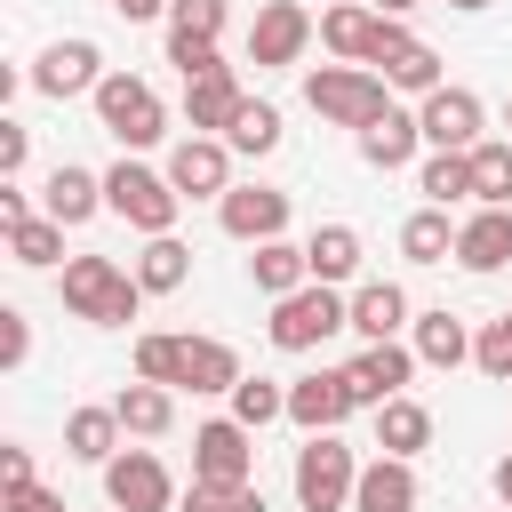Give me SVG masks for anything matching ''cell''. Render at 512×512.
<instances>
[{
	"mask_svg": "<svg viewBox=\"0 0 512 512\" xmlns=\"http://www.w3.org/2000/svg\"><path fill=\"white\" fill-rule=\"evenodd\" d=\"M136 280H144V296L184 288V280H192V248H184L176 232H152V240H144V256H136Z\"/></svg>",
	"mask_w": 512,
	"mask_h": 512,
	"instance_id": "30",
	"label": "cell"
},
{
	"mask_svg": "<svg viewBox=\"0 0 512 512\" xmlns=\"http://www.w3.org/2000/svg\"><path fill=\"white\" fill-rule=\"evenodd\" d=\"M304 264H312V280H328V288L352 280V272H360V232H352V224H320V232L304 240Z\"/></svg>",
	"mask_w": 512,
	"mask_h": 512,
	"instance_id": "29",
	"label": "cell"
},
{
	"mask_svg": "<svg viewBox=\"0 0 512 512\" xmlns=\"http://www.w3.org/2000/svg\"><path fill=\"white\" fill-rule=\"evenodd\" d=\"M96 80H104V56H96V40H56L40 64H32V88L40 96H96Z\"/></svg>",
	"mask_w": 512,
	"mask_h": 512,
	"instance_id": "16",
	"label": "cell"
},
{
	"mask_svg": "<svg viewBox=\"0 0 512 512\" xmlns=\"http://www.w3.org/2000/svg\"><path fill=\"white\" fill-rule=\"evenodd\" d=\"M304 40H312V8H296V0H264L256 24H248V56L256 64H296Z\"/></svg>",
	"mask_w": 512,
	"mask_h": 512,
	"instance_id": "15",
	"label": "cell"
},
{
	"mask_svg": "<svg viewBox=\"0 0 512 512\" xmlns=\"http://www.w3.org/2000/svg\"><path fill=\"white\" fill-rule=\"evenodd\" d=\"M168 32H208L216 40L224 32V0H176L168 8Z\"/></svg>",
	"mask_w": 512,
	"mask_h": 512,
	"instance_id": "42",
	"label": "cell"
},
{
	"mask_svg": "<svg viewBox=\"0 0 512 512\" xmlns=\"http://www.w3.org/2000/svg\"><path fill=\"white\" fill-rule=\"evenodd\" d=\"M24 152H32V136L16 120H0V176H24Z\"/></svg>",
	"mask_w": 512,
	"mask_h": 512,
	"instance_id": "44",
	"label": "cell"
},
{
	"mask_svg": "<svg viewBox=\"0 0 512 512\" xmlns=\"http://www.w3.org/2000/svg\"><path fill=\"white\" fill-rule=\"evenodd\" d=\"M224 144H232V152H248V160H264V152L280 144V112H272L264 96H240V112H232Z\"/></svg>",
	"mask_w": 512,
	"mask_h": 512,
	"instance_id": "33",
	"label": "cell"
},
{
	"mask_svg": "<svg viewBox=\"0 0 512 512\" xmlns=\"http://www.w3.org/2000/svg\"><path fill=\"white\" fill-rule=\"evenodd\" d=\"M352 328H360L368 344L400 336V328H408V288H400V280H368V288L352 296Z\"/></svg>",
	"mask_w": 512,
	"mask_h": 512,
	"instance_id": "23",
	"label": "cell"
},
{
	"mask_svg": "<svg viewBox=\"0 0 512 512\" xmlns=\"http://www.w3.org/2000/svg\"><path fill=\"white\" fill-rule=\"evenodd\" d=\"M104 496H112V512H168V504H176L168 464H160L152 448H120V456L104 464Z\"/></svg>",
	"mask_w": 512,
	"mask_h": 512,
	"instance_id": "8",
	"label": "cell"
},
{
	"mask_svg": "<svg viewBox=\"0 0 512 512\" xmlns=\"http://www.w3.org/2000/svg\"><path fill=\"white\" fill-rule=\"evenodd\" d=\"M472 360H480V376H496V384H512V312H496L480 336H472Z\"/></svg>",
	"mask_w": 512,
	"mask_h": 512,
	"instance_id": "40",
	"label": "cell"
},
{
	"mask_svg": "<svg viewBox=\"0 0 512 512\" xmlns=\"http://www.w3.org/2000/svg\"><path fill=\"white\" fill-rule=\"evenodd\" d=\"M232 112H240V80H232V64H224V72L184 80V120H192V136H224V128H232Z\"/></svg>",
	"mask_w": 512,
	"mask_h": 512,
	"instance_id": "18",
	"label": "cell"
},
{
	"mask_svg": "<svg viewBox=\"0 0 512 512\" xmlns=\"http://www.w3.org/2000/svg\"><path fill=\"white\" fill-rule=\"evenodd\" d=\"M400 256H408V264H448V256H456V224H448V208H416V216L400 224Z\"/></svg>",
	"mask_w": 512,
	"mask_h": 512,
	"instance_id": "32",
	"label": "cell"
},
{
	"mask_svg": "<svg viewBox=\"0 0 512 512\" xmlns=\"http://www.w3.org/2000/svg\"><path fill=\"white\" fill-rule=\"evenodd\" d=\"M24 216H32V208H24V184H16V176H0V232H8V224H24Z\"/></svg>",
	"mask_w": 512,
	"mask_h": 512,
	"instance_id": "47",
	"label": "cell"
},
{
	"mask_svg": "<svg viewBox=\"0 0 512 512\" xmlns=\"http://www.w3.org/2000/svg\"><path fill=\"white\" fill-rule=\"evenodd\" d=\"M416 192H424L432 208L472 200V152H432V160H424V176H416Z\"/></svg>",
	"mask_w": 512,
	"mask_h": 512,
	"instance_id": "35",
	"label": "cell"
},
{
	"mask_svg": "<svg viewBox=\"0 0 512 512\" xmlns=\"http://www.w3.org/2000/svg\"><path fill=\"white\" fill-rule=\"evenodd\" d=\"M24 352H32V320L16 304H0V368H24Z\"/></svg>",
	"mask_w": 512,
	"mask_h": 512,
	"instance_id": "43",
	"label": "cell"
},
{
	"mask_svg": "<svg viewBox=\"0 0 512 512\" xmlns=\"http://www.w3.org/2000/svg\"><path fill=\"white\" fill-rule=\"evenodd\" d=\"M368 64H376L392 88H416V96H432V88H440V56H432V48H424V40H416L400 16H384V24H376Z\"/></svg>",
	"mask_w": 512,
	"mask_h": 512,
	"instance_id": "9",
	"label": "cell"
},
{
	"mask_svg": "<svg viewBox=\"0 0 512 512\" xmlns=\"http://www.w3.org/2000/svg\"><path fill=\"white\" fill-rule=\"evenodd\" d=\"M416 360H424V368H456V360H472V336H464V320H456L448 304L416 312Z\"/></svg>",
	"mask_w": 512,
	"mask_h": 512,
	"instance_id": "26",
	"label": "cell"
},
{
	"mask_svg": "<svg viewBox=\"0 0 512 512\" xmlns=\"http://www.w3.org/2000/svg\"><path fill=\"white\" fill-rule=\"evenodd\" d=\"M416 128H424V144H432V152H472V144H480V96L440 80V88L424 96Z\"/></svg>",
	"mask_w": 512,
	"mask_h": 512,
	"instance_id": "11",
	"label": "cell"
},
{
	"mask_svg": "<svg viewBox=\"0 0 512 512\" xmlns=\"http://www.w3.org/2000/svg\"><path fill=\"white\" fill-rule=\"evenodd\" d=\"M168 184H176L184 200H224V192H232V144H224V136H184V144L168 152Z\"/></svg>",
	"mask_w": 512,
	"mask_h": 512,
	"instance_id": "10",
	"label": "cell"
},
{
	"mask_svg": "<svg viewBox=\"0 0 512 512\" xmlns=\"http://www.w3.org/2000/svg\"><path fill=\"white\" fill-rule=\"evenodd\" d=\"M8 256L32 264V272H48V264L64 256V224H56V216H24V224H8Z\"/></svg>",
	"mask_w": 512,
	"mask_h": 512,
	"instance_id": "36",
	"label": "cell"
},
{
	"mask_svg": "<svg viewBox=\"0 0 512 512\" xmlns=\"http://www.w3.org/2000/svg\"><path fill=\"white\" fill-rule=\"evenodd\" d=\"M184 384L192 392H232L240 384V352L224 336H184Z\"/></svg>",
	"mask_w": 512,
	"mask_h": 512,
	"instance_id": "27",
	"label": "cell"
},
{
	"mask_svg": "<svg viewBox=\"0 0 512 512\" xmlns=\"http://www.w3.org/2000/svg\"><path fill=\"white\" fill-rule=\"evenodd\" d=\"M424 440H432V408H424V400L400 392V400L376 408V448H384V456H416Z\"/></svg>",
	"mask_w": 512,
	"mask_h": 512,
	"instance_id": "28",
	"label": "cell"
},
{
	"mask_svg": "<svg viewBox=\"0 0 512 512\" xmlns=\"http://www.w3.org/2000/svg\"><path fill=\"white\" fill-rule=\"evenodd\" d=\"M504 128H512V104H504Z\"/></svg>",
	"mask_w": 512,
	"mask_h": 512,
	"instance_id": "52",
	"label": "cell"
},
{
	"mask_svg": "<svg viewBox=\"0 0 512 512\" xmlns=\"http://www.w3.org/2000/svg\"><path fill=\"white\" fill-rule=\"evenodd\" d=\"M352 512H416V472H408V456H376V464H360Z\"/></svg>",
	"mask_w": 512,
	"mask_h": 512,
	"instance_id": "20",
	"label": "cell"
},
{
	"mask_svg": "<svg viewBox=\"0 0 512 512\" xmlns=\"http://www.w3.org/2000/svg\"><path fill=\"white\" fill-rule=\"evenodd\" d=\"M376 8H384V16H408V8H416V0H376Z\"/></svg>",
	"mask_w": 512,
	"mask_h": 512,
	"instance_id": "50",
	"label": "cell"
},
{
	"mask_svg": "<svg viewBox=\"0 0 512 512\" xmlns=\"http://www.w3.org/2000/svg\"><path fill=\"white\" fill-rule=\"evenodd\" d=\"M248 280H256L264 296H296V288L312 280V264H304V248H288V240H256V256H248Z\"/></svg>",
	"mask_w": 512,
	"mask_h": 512,
	"instance_id": "31",
	"label": "cell"
},
{
	"mask_svg": "<svg viewBox=\"0 0 512 512\" xmlns=\"http://www.w3.org/2000/svg\"><path fill=\"white\" fill-rule=\"evenodd\" d=\"M176 512H264V488L248 480V488H216V480H192L184 496H176Z\"/></svg>",
	"mask_w": 512,
	"mask_h": 512,
	"instance_id": "37",
	"label": "cell"
},
{
	"mask_svg": "<svg viewBox=\"0 0 512 512\" xmlns=\"http://www.w3.org/2000/svg\"><path fill=\"white\" fill-rule=\"evenodd\" d=\"M336 328H352V304H344L328 280H304L296 296H272V320H264V336H272L280 352H312V344H328Z\"/></svg>",
	"mask_w": 512,
	"mask_h": 512,
	"instance_id": "3",
	"label": "cell"
},
{
	"mask_svg": "<svg viewBox=\"0 0 512 512\" xmlns=\"http://www.w3.org/2000/svg\"><path fill=\"white\" fill-rule=\"evenodd\" d=\"M40 200H48V216H56V224H88V216L104 208V176H88V168L56 160V168H48V184H40Z\"/></svg>",
	"mask_w": 512,
	"mask_h": 512,
	"instance_id": "21",
	"label": "cell"
},
{
	"mask_svg": "<svg viewBox=\"0 0 512 512\" xmlns=\"http://www.w3.org/2000/svg\"><path fill=\"white\" fill-rule=\"evenodd\" d=\"M104 208L152 240V232H176V208H184V192H176L168 176H152V168L120 160V168H104Z\"/></svg>",
	"mask_w": 512,
	"mask_h": 512,
	"instance_id": "5",
	"label": "cell"
},
{
	"mask_svg": "<svg viewBox=\"0 0 512 512\" xmlns=\"http://www.w3.org/2000/svg\"><path fill=\"white\" fill-rule=\"evenodd\" d=\"M256 432L240 424V416H208L200 432H192V480H216V488H248V472H256V448H248Z\"/></svg>",
	"mask_w": 512,
	"mask_h": 512,
	"instance_id": "7",
	"label": "cell"
},
{
	"mask_svg": "<svg viewBox=\"0 0 512 512\" xmlns=\"http://www.w3.org/2000/svg\"><path fill=\"white\" fill-rule=\"evenodd\" d=\"M8 512H64V496L32 480V488H8Z\"/></svg>",
	"mask_w": 512,
	"mask_h": 512,
	"instance_id": "45",
	"label": "cell"
},
{
	"mask_svg": "<svg viewBox=\"0 0 512 512\" xmlns=\"http://www.w3.org/2000/svg\"><path fill=\"white\" fill-rule=\"evenodd\" d=\"M496 496H504V512H512V456L496 464Z\"/></svg>",
	"mask_w": 512,
	"mask_h": 512,
	"instance_id": "49",
	"label": "cell"
},
{
	"mask_svg": "<svg viewBox=\"0 0 512 512\" xmlns=\"http://www.w3.org/2000/svg\"><path fill=\"white\" fill-rule=\"evenodd\" d=\"M352 408L360 400H352V376L344 368H312V376L288 384V424H304V432H336Z\"/></svg>",
	"mask_w": 512,
	"mask_h": 512,
	"instance_id": "13",
	"label": "cell"
},
{
	"mask_svg": "<svg viewBox=\"0 0 512 512\" xmlns=\"http://www.w3.org/2000/svg\"><path fill=\"white\" fill-rule=\"evenodd\" d=\"M64 304L96 328H128L136 304H144V280L120 272L112 256H64Z\"/></svg>",
	"mask_w": 512,
	"mask_h": 512,
	"instance_id": "1",
	"label": "cell"
},
{
	"mask_svg": "<svg viewBox=\"0 0 512 512\" xmlns=\"http://www.w3.org/2000/svg\"><path fill=\"white\" fill-rule=\"evenodd\" d=\"M456 264H464V272L512 264V208H480L472 224H456Z\"/></svg>",
	"mask_w": 512,
	"mask_h": 512,
	"instance_id": "19",
	"label": "cell"
},
{
	"mask_svg": "<svg viewBox=\"0 0 512 512\" xmlns=\"http://www.w3.org/2000/svg\"><path fill=\"white\" fill-rule=\"evenodd\" d=\"M168 64H176L184 80H200V72H224V56H216V40H208V32H168Z\"/></svg>",
	"mask_w": 512,
	"mask_h": 512,
	"instance_id": "41",
	"label": "cell"
},
{
	"mask_svg": "<svg viewBox=\"0 0 512 512\" xmlns=\"http://www.w3.org/2000/svg\"><path fill=\"white\" fill-rule=\"evenodd\" d=\"M96 120H104L128 152H144V144L168 136V112H160V96H152L136 72H104V80H96Z\"/></svg>",
	"mask_w": 512,
	"mask_h": 512,
	"instance_id": "6",
	"label": "cell"
},
{
	"mask_svg": "<svg viewBox=\"0 0 512 512\" xmlns=\"http://www.w3.org/2000/svg\"><path fill=\"white\" fill-rule=\"evenodd\" d=\"M352 488H360V464L336 432H304L296 448V504L304 512H352Z\"/></svg>",
	"mask_w": 512,
	"mask_h": 512,
	"instance_id": "4",
	"label": "cell"
},
{
	"mask_svg": "<svg viewBox=\"0 0 512 512\" xmlns=\"http://www.w3.org/2000/svg\"><path fill=\"white\" fill-rule=\"evenodd\" d=\"M216 224L232 232V240H280L288 232V192H272V184H232L224 200H216Z\"/></svg>",
	"mask_w": 512,
	"mask_h": 512,
	"instance_id": "12",
	"label": "cell"
},
{
	"mask_svg": "<svg viewBox=\"0 0 512 512\" xmlns=\"http://www.w3.org/2000/svg\"><path fill=\"white\" fill-rule=\"evenodd\" d=\"M0 488H32V448H0Z\"/></svg>",
	"mask_w": 512,
	"mask_h": 512,
	"instance_id": "46",
	"label": "cell"
},
{
	"mask_svg": "<svg viewBox=\"0 0 512 512\" xmlns=\"http://www.w3.org/2000/svg\"><path fill=\"white\" fill-rule=\"evenodd\" d=\"M344 376H352V400H360V408H384V400H400V384L416 376V344H392V336H384V344H360V360H352Z\"/></svg>",
	"mask_w": 512,
	"mask_h": 512,
	"instance_id": "14",
	"label": "cell"
},
{
	"mask_svg": "<svg viewBox=\"0 0 512 512\" xmlns=\"http://www.w3.org/2000/svg\"><path fill=\"white\" fill-rule=\"evenodd\" d=\"M416 144H424V128H416V112H400V104H384V112L360 128V160H368V168H384V176H392V168H408V160H416Z\"/></svg>",
	"mask_w": 512,
	"mask_h": 512,
	"instance_id": "17",
	"label": "cell"
},
{
	"mask_svg": "<svg viewBox=\"0 0 512 512\" xmlns=\"http://www.w3.org/2000/svg\"><path fill=\"white\" fill-rule=\"evenodd\" d=\"M472 200L480 208H512V144H472Z\"/></svg>",
	"mask_w": 512,
	"mask_h": 512,
	"instance_id": "34",
	"label": "cell"
},
{
	"mask_svg": "<svg viewBox=\"0 0 512 512\" xmlns=\"http://www.w3.org/2000/svg\"><path fill=\"white\" fill-rule=\"evenodd\" d=\"M112 8H120L128 24H152V16H160V8H176V0H112Z\"/></svg>",
	"mask_w": 512,
	"mask_h": 512,
	"instance_id": "48",
	"label": "cell"
},
{
	"mask_svg": "<svg viewBox=\"0 0 512 512\" xmlns=\"http://www.w3.org/2000/svg\"><path fill=\"white\" fill-rule=\"evenodd\" d=\"M304 104L320 112V120H336V128H368L384 104H392V80L384 72H368V64H320L312 80H304Z\"/></svg>",
	"mask_w": 512,
	"mask_h": 512,
	"instance_id": "2",
	"label": "cell"
},
{
	"mask_svg": "<svg viewBox=\"0 0 512 512\" xmlns=\"http://www.w3.org/2000/svg\"><path fill=\"white\" fill-rule=\"evenodd\" d=\"M376 24H384V8H360V0H344V8H328V16H320V48H328V56H344V64H368V48H376Z\"/></svg>",
	"mask_w": 512,
	"mask_h": 512,
	"instance_id": "22",
	"label": "cell"
},
{
	"mask_svg": "<svg viewBox=\"0 0 512 512\" xmlns=\"http://www.w3.org/2000/svg\"><path fill=\"white\" fill-rule=\"evenodd\" d=\"M232 416L256 432V424H272V416H288V392L280 384H264V376H240L232 384Z\"/></svg>",
	"mask_w": 512,
	"mask_h": 512,
	"instance_id": "39",
	"label": "cell"
},
{
	"mask_svg": "<svg viewBox=\"0 0 512 512\" xmlns=\"http://www.w3.org/2000/svg\"><path fill=\"white\" fill-rule=\"evenodd\" d=\"M112 408H120V424H128L136 440H160V432L176 424V400H168V384H152V376L120 384V392H112Z\"/></svg>",
	"mask_w": 512,
	"mask_h": 512,
	"instance_id": "24",
	"label": "cell"
},
{
	"mask_svg": "<svg viewBox=\"0 0 512 512\" xmlns=\"http://www.w3.org/2000/svg\"><path fill=\"white\" fill-rule=\"evenodd\" d=\"M136 376H152V384H184V336H136Z\"/></svg>",
	"mask_w": 512,
	"mask_h": 512,
	"instance_id": "38",
	"label": "cell"
},
{
	"mask_svg": "<svg viewBox=\"0 0 512 512\" xmlns=\"http://www.w3.org/2000/svg\"><path fill=\"white\" fill-rule=\"evenodd\" d=\"M120 432H128L120 408H72V416H64V448H72L80 464H112V456H120Z\"/></svg>",
	"mask_w": 512,
	"mask_h": 512,
	"instance_id": "25",
	"label": "cell"
},
{
	"mask_svg": "<svg viewBox=\"0 0 512 512\" xmlns=\"http://www.w3.org/2000/svg\"><path fill=\"white\" fill-rule=\"evenodd\" d=\"M448 8H488V0H448Z\"/></svg>",
	"mask_w": 512,
	"mask_h": 512,
	"instance_id": "51",
	"label": "cell"
}]
</instances>
